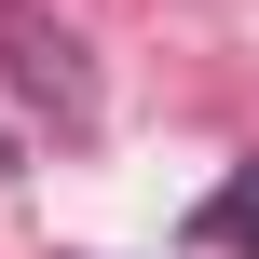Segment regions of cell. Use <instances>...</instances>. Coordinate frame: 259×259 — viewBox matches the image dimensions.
Returning a JSON list of instances; mask_svg holds the SVG:
<instances>
[{"mask_svg":"<svg viewBox=\"0 0 259 259\" xmlns=\"http://www.w3.org/2000/svg\"><path fill=\"white\" fill-rule=\"evenodd\" d=\"M191 246H219V259H259V164H246V178H219V191L191 205Z\"/></svg>","mask_w":259,"mask_h":259,"instance_id":"obj_1","label":"cell"}]
</instances>
